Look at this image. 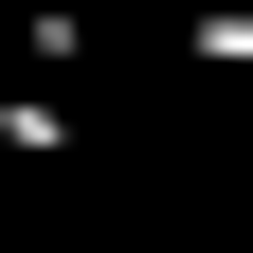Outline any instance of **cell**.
<instances>
[{"instance_id":"cell-1","label":"cell","mask_w":253,"mask_h":253,"mask_svg":"<svg viewBox=\"0 0 253 253\" xmlns=\"http://www.w3.org/2000/svg\"><path fill=\"white\" fill-rule=\"evenodd\" d=\"M73 145H90V126L54 109V90H0V163H73Z\"/></svg>"},{"instance_id":"cell-2","label":"cell","mask_w":253,"mask_h":253,"mask_svg":"<svg viewBox=\"0 0 253 253\" xmlns=\"http://www.w3.org/2000/svg\"><path fill=\"white\" fill-rule=\"evenodd\" d=\"M181 54H199V73H253V0H199V18H181Z\"/></svg>"}]
</instances>
